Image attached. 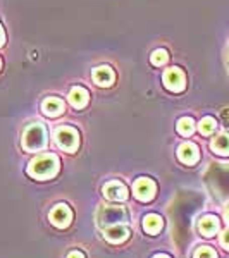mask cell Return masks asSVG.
Segmentation results:
<instances>
[{"mask_svg": "<svg viewBox=\"0 0 229 258\" xmlns=\"http://www.w3.org/2000/svg\"><path fill=\"white\" fill-rule=\"evenodd\" d=\"M57 172H59V159L52 153H43V155L36 157L28 167V174L38 181L52 179Z\"/></svg>", "mask_w": 229, "mask_h": 258, "instance_id": "1", "label": "cell"}, {"mask_svg": "<svg viewBox=\"0 0 229 258\" xmlns=\"http://www.w3.org/2000/svg\"><path fill=\"white\" fill-rule=\"evenodd\" d=\"M47 143H48L47 127L41 122L31 124V126L24 129L21 145H23V148L26 152H41V150L47 148Z\"/></svg>", "mask_w": 229, "mask_h": 258, "instance_id": "2", "label": "cell"}, {"mask_svg": "<svg viewBox=\"0 0 229 258\" xmlns=\"http://www.w3.org/2000/svg\"><path fill=\"white\" fill-rule=\"evenodd\" d=\"M55 141H57V145H59V148H62L64 152L73 153L80 147V133L73 126H62L57 129Z\"/></svg>", "mask_w": 229, "mask_h": 258, "instance_id": "3", "label": "cell"}, {"mask_svg": "<svg viewBox=\"0 0 229 258\" xmlns=\"http://www.w3.org/2000/svg\"><path fill=\"white\" fill-rule=\"evenodd\" d=\"M128 219H130V215H128V210L124 207H103L98 212V224L102 227L124 224L128 222Z\"/></svg>", "mask_w": 229, "mask_h": 258, "instance_id": "4", "label": "cell"}, {"mask_svg": "<svg viewBox=\"0 0 229 258\" xmlns=\"http://www.w3.org/2000/svg\"><path fill=\"white\" fill-rule=\"evenodd\" d=\"M164 86L174 93H181L186 88V76L180 68H170L164 73Z\"/></svg>", "mask_w": 229, "mask_h": 258, "instance_id": "5", "label": "cell"}, {"mask_svg": "<svg viewBox=\"0 0 229 258\" xmlns=\"http://www.w3.org/2000/svg\"><path fill=\"white\" fill-rule=\"evenodd\" d=\"M157 193V184L148 177H141L133 186V195L140 200V202H150Z\"/></svg>", "mask_w": 229, "mask_h": 258, "instance_id": "6", "label": "cell"}, {"mask_svg": "<svg viewBox=\"0 0 229 258\" xmlns=\"http://www.w3.org/2000/svg\"><path fill=\"white\" fill-rule=\"evenodd\" d=\"M48 219L55 227L64 229V227H68L71 224V220H73V210H71L68 205L61 203V205H55L52 210H50Z\"/></svg>", "mask_w": 229, "mask_h": 258, "instance_id": "7", "label": "cell"}, {"mask_svg": "<svg viewBox=\"0 0 229 258\" xmlns=\"http://www.w3.org/2000/svg\"><path fill=\"white\" fill-rule=\"evenodd\" d=\"M103 197L112 202H124L128 198V189L121 181H110L103 186Z\"/></svg>", "mask_w": 229, "mask_h": 258, "instance_id": "8", "label": "cell"}, {"mask_svg": "<svg viewBox=\"0 0 229 258\" xmlns=\"http://www.w3.org/2000/svg\"><path fill=\"white\" fill-rule=\"evenodd\" d=\"M93 81L100 88H109L116 81V73L109 66H100V68L93 69Z\"/></svg>", "mask_w": 229, "mask_h": 258, "instance_id": "9", "label": "cell"}, {"mask_svg": "<svg viewBox=\"0 0 229 258\" xmlns=\"http://www.w3.org/2000/svg\"><path fill=\"white\" fill-rule=\"evenodd\" d=\"M178 159L186 165H195L200 159V152L198 147L195 143H183L178 148Z\"/></svg>", "mask_w": 229, "mask_h": 258, "instance_id": "10", "label": "cell"}, {"mask_svg": "<svg viewBox=\"0 0 229 258\" xmlns=\"http://www.w3.org/2000/svg\"><path fill=\"white\" fill-rule=\"evenodd\" d=\"M64 109H66V103L57 97H48L41 103V110L48 117H59L61 114H64Z\"/></svg>", "mask_w": 229, "mask_h": 258, "instance_id": "11", "label": "cell"}, {"mask_svg": "<svg viewBox=\"0 0 229 258\" xmlns=\"http://www.w3.org/2000/svg\"><path fill=\"white\" fill-rule=\"evenodd\" d=\"M90 102V93L86 88L83 86H74L69 93V103L74 107V109H85Z\"/></svg>", "mask_w": 229, "mask_h": 258, "instance_id": "12", "label": "cell"}, {"mask_svg": "<svg viewBox=\"0 0 229 258\" xmlns=\"http://www.w3.org/2000/svg\"><path fill=\"white\" fill-rule=\"evenodd\" d=\"M103 236H105V239L109 241V243H123V241H126L130 238V229L126 226H123V224H116V226H110L109 229H105Z\"/></svg>", "mask_w": 229, "mask_h": 258, "instance_id": "13", "label": "cell"}, {"mask_svg": "<svg viewBox=\"0 0 229 258\" xmlns=\"http://www.w3.org/2000/svg\"><path fill=\"white\" fill-rule=\"evenodd\" d=\"M198 231L207 238H212L219 231V220L214 215H205L198 220Z\"/></svg>", "mask_w": 229, "mask_h": 258, "instance_id": "14", "label": "cell"}, {"mask_svg": "<svg viewBox=\"0 0 229 258\" xmlns=\"http://www.w3.org/2000/svg\"><path fill=\"white\" fill-rule=\"evenodd\" d=\"M162 226H164V220H162L160 215L157 214H148L145 215L143 219V231L147 234H157L160 231Z\"/></svg>", "mask_w": 229, "mask_h": 258, "instance_id": "15", "label": "cell"}, {"mask_svg": "<svg viewBox=\"0 0 229 258\" xmlns=\"http://www.w3.org/2000/svg\"><path fill=\"white\" fill-rule=\"evenodd\" d=\"M210 148L214 150L217 155H229V135L227 133H220V135L215 136L210 143Z\"/></svg>", "mask_w": 229, "mask_h": 258, "instance_id": "16", "label": "cell"}, {"mask_svg": "<svg viewBox=\"0 0 229 258\" xmlns=\"http://www.w3.org/2000/svg\"><path fill=\"white\" fill-rule=\"evenodd\" d=\"M178 133L183 136H191L195 131V120L191 117H181L178 120Z\"/></svg>", "mask_w": 229, "mask_h": 258, "instance_id": "17", "label": "cell"}, {"mask_svg": "<svg viewBox=\"0 0 229 258\" xmlns=\"http://www.w3.org/2000/svg\"><path fill=\"white\" fill-rule=\"evenodd\" d=\"M215 127H217V122H215L214 117H203L202 120H200V124H198V129H200V133H202L203 136L212 135V133L215 131Z\"/></svg>", "mask_w": 229, "mask_h": 258, "instance_id": "18", "label": "cell"}, {"mask_svg": "<svg viewBox=\"0 0 229 258\" xmlns=\"http://www.w3.org/2000/svg\"><path fill=\"white\" fill-rule=\"evenodd\" d=\"M152 64L153 66H157V68H162V66H165L167 64V60H169V53H167V50H164V48H157L155 52L152 53Z\"/></svg>", "mask_w": 229, "mask_h": 258, "instance_id": "19", "label": "cell"}, {"mask_svg": "<svg viewBox=\"0 0 229 258\" xmlns=\"http://www.w3.org/2000/svg\"><path fill=\"white\" fill-rule=\"evenodd\" d=\"M195 258H217V253L210 246H200L197 251H195Z\"/></svg>", "mask_w": 229, "mask_h": 258, "instance_id": "20", "label": "cell"}, {"mask_svg": "<svg viewBox=\"0 0 229 258\" xmlns=\"http://www.w3.org/2000/svg\"><path fill=\"white\" fill-rule=\"evenodd\" d=\"M220 244H222V246L229 251V229L220 234Z\"/></svg>", "mask_w": 229, "mask_h": 258, "instance_id": "21", "label": "cell"}, {"mask_svg": "<svg viewBox=\"0 0 229 258\" xmlns=\"http://www.w3.org/2000/svg\"><path fill=\"white\" fill-rule=\"evenodd\" d=\"M68 258H85V255H83L81 251H71L68 255Z\"/></svg>", "mask_w": 229, "mask_h": 258, "instance_id": "22", "label": "cell"}, {"mask_svg": "<svg viewBox=\"0 0 229 258\" xmlns=\"http://www.w3.org/2000/svg\"><path fill=\"white\" fill-rule=\"evenodd\" d=\"M222 120L229 126V109H226V110L222 112Z\"/></svg>", "mask_w": 229, "mask_h": 258, "instance_id": "23", "label": "cell"}, {"mask_svg": "<svg viewBox=\"0 0 229 258\" xmlns=\"http://www.w3.org/2000/svg\"><path fill=\"white\" fill-rule=\"evenodd\" d=\"M6 43V33H4V30H2V26H0V47Z\"/></svg>", "mask_w": 229, "mask_h": 258, "instance_id": "24", "label": "cell"}, {"mask_svg": "<svg viewBox=\"0 0 229 258\" xmlns=\"http://www.w3.org/2000/svg\"><path fill=\"white\" fill-rule=\"evenodd\" d=\"M224 219H226L227 224H229V205L226 207V210H224Z\"/></svg>", "mask_w": 229, "mask_h": 258, "instance_id": "25", "label": "cell"}, {"mask_svg": "<svg viewBox=\"0 0 229 258\" xmlns=\"http://www.w3.org/2000/svg\"><path fill=\"white\" fill-rule=\"evenodd\" d=\"M153 258H170V256H167V255H164V253H160V255H155Z\"/></svg>", "mask_w": 229, "mask_h": 258, "instance_id": "26", "label": "cell"}, {"mask_svg": "<svg viewBox=\"0 0 229 258\" xmlns=\"http://www.w3.org/2000/svg\"><path fill=\"white\" fill-rule=\"evenodd\" d=\"M0 69H2V60H0Z\"/></svg>", "mask_w": 229, "mask_h": 258, "instance_id": "27", "label": "cell"}]
</instances>
